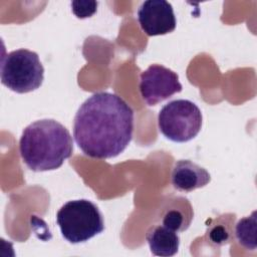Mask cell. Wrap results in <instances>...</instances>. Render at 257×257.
I'll use <instances>...</instances> for the list:
<instances>
[{"label":"cell","instance_id":"6da1fadb","mask_svg":"<svg viewBox=\"0 0 257 257\" xmlns=\"http://www.w3.org/2000/svg\"><path fill=\"white\" fill-rule=\"evenodd\" d=\"M134 110L117 94L99 91L89 96L73 119V138L82 153L93 159L121 154L133 139Z\"/></svg>","mask_w":257,"mask_h":257},{"label":"cell","instance_id":"7a4b0ae2","mask_svg":"<svg viewBox=\"0 0 257 257\" xmlns=\"http://www.w3.org/2000/svg\"><path fill=\"white\" fill-rule=\"evenodd\" d=\"M73 152L69 131L51 118L39 119L27 125L19 140L22 162L33 172L60 168Z\"/></svg>","mask_w":257,"mask_h":257},{"label":"cell","instance_id":"3957f363","mask_svg":"<svg viewBox=\"0 0 257 257\" xmlns=\"http://www.w3.org/2000/svg\"><path fill=\"white\" fill-rule=\"evenodd\" d=\"M56 223L62 237L72 244L86 242L104 230L98 207L86 199L65 203L56 214Z\"/></svg>","mask_w":257,"mask_h":257},{"label":"cell","instance_id":"277c9868","mask_svg":"<svg viewBox=\"0 0 257 257\" xmlns=\"http://www.w3.org/2000/svg\"><path fill=\"white\" fill-rule=\"evenodd\" d=\"M44 79V67L36 52L20 48L2 57L1 82L17 93L39 88Z\"/></svg>","mask_w":257,"mask_h":257},{"label":"cell","instance_id":"5b68a950","mask_svg":"<svg viewBox=\"0 0 257 257\" xmlns=\"http://www.w3.org/2000/svg\"><path fill=\"white\" fill-rule=\"evenodd\" d=\"M202 112L191 100L176 99L165 104L158 114L160 132L172 142L186 143L202 127Z\"/></svg>","mask_w":257,"mask_h":257},{"label":"cell","instance_id":"8992f818","mask_svg":"<svg viewBox=\"0 0 257 257\" xmlns=\"http://www.w3.org/2000/svg\"><path fill=\"white\" fill-rule=\"evenodd\" d=\"M139 87L148 105H156L182 91L178 74L161 64H152L141 73Z\"/></svg>","mask_w":257,"mask_h":257},{"label":"cell","instance_id":"52a82bcc","mask_svg":"<svg viewBox=\"0 0 257 257\" xmlns=\"http://www.w3.org/2000/svg\"><path fill=\"white\" fill-rule=\"evenodd\" d=\"M142 30L149 36L173 32L177 25L173 6L166 0H147L138 9Z\"/></svg>","mask_w":257,"mask_h":257},{"label":"cell","instance_id":"ba28073f","mask_svg":"<svg viewBox=\"0 0 257 257\" xmlns=\"http://www.w3.org/2000/svg\"><path fill=\"white\" fill-rule=\"evenodd\" d=\"M171 181L176 190L192 192L208 185L211 175L206 169L190 160H179L173 167Z\"/></svg>","mask_w":257,"mask_h":257},{"label":"cell","instance_id":"9c48e42d","mask_svg":"<svg viewBox=\"0 0 257 257\" xmlns=\"http://www.w3.org/2000/svg\"><path fill=\"white\" fill-rule=\"evenodd\" d=\"M151 252L155 256L170 257L179 251L180 237L177 232L171 230L164 225L152 227L146 235Z\"/></svg>","mask_w":257,"mask_h":257},{"label":"cell","instance_id":"30bf717a","mask_svg":"<svg viewBox=\"0 0 257 257\" xmlns=\"http://www.w3.org/2000/svg\"><path fill=\"white\" fill-rule=\"evenodd\" d=\"M171 204L163 215L162 223L175 232L187 230L193 219V209L187 199L180 198Z\"/></svg>","mask_w":257,"mask_h":257},{"label":"cell","instance_id":"8fae6325","mask_svg":"<svg viewBox=\"0 0 257 257\" xmlns=\"http://www.w3.org/2000/svg\"><path fill=\"white\" fill-rule=\"evenodd\" d=\"M256 211L250 216L240 219L235 227V237L238 243L248 250H256Z\"/></svg>","mask_w":257,"mask_h":257},{"label":"cell","instance_id":"7c38bea8","mask_svg":"<svg viewBox=\"0 0 257 257\" xmlns=\"http://www.w3.org/2000/svg\"><path fill=\"white\" fill-rule=\"evenodd\" d=\"M97 2L95 1H72L71 10L78 18H87L96 12Z\"/></svg>","mask_w":257,"mask_h":257},{"label":"cell","instance_id":"4fadbf2b","mask_svg":"<svg viewBox=\"0 0 257 257\" xmlns=\"http://www.w3.org/2000/svg\"><path fill=\"white\" fill-rule=\"evenodd\" d=\"M209 239L216 245H224L230 241L231 234L226 226L222 224L214 225L209 230Z\"/></svg>","mask_w":257,"mask_h":257}]
</instances>
